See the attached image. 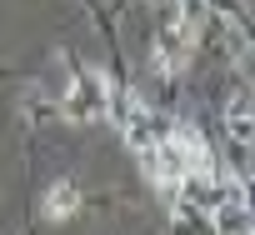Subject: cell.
Segmentation results:
<instances>
[{
	"instance_id": "2",
	"label": "cell",
	"mask_w": 255,
	"mask_h": 235,
	"mask_svg": "<svg viewBox=\"0 0 255 235\" xmlns=\"http://www.w3.org/2000/svg\"><path fill=\"white\" fill-rule=\"evenodd\" d=\"M225 125H230V140L235 145H250V100L245 95H235L225 105Z\"/></svg>"
},
{
	"instance_id": "1",
	"label": "cell",
	"mask_w": 255,
	"mask_h": 235,
	"mask_svg": "<svg viewBox=\"0 0 255 235\" xmlns=\"http://www.w3.org/2000/svg\"><path fill=\"white\" fill-rule=\"evenodd\" d=\"M75 210H80V185H75V180H55V185L45 190V200H40V215H45L50 225L75 220Z\"/></svg>"
}]
</instances>
